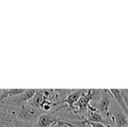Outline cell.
<instances>
[{
	"mask_svg": "<svg viewBox=\"0 0 128 127\" xmlns=\"http://www.w3.org/2000/svg\"><path fill=\"white\" fill-rule=\"evenodd\" d=\"M42 111L35 109L33 107L30 106L27 104H23L18 106L17 110L12 112V115L14 118L23 122L30 123L32 121H34L35 119H38L40 115H42Z\"/></svg>",
	"mask_w": 128,
	"mask_h": 127,
	"instance_id": "1",
	"label": "cell"
},
{
	"mask_svg": "<svg viewBox=\"0 0 128 127\" xmlns=\"http://www.w3.org/2000/svg\"><path fill=\"white\" fill-rule=\"evenodd\" d=\"M61 122L58 119L53 117L51 113H43L38 117L36 122V127H49L54 125H58Z\"/></svg>",
	"mask_w": 128,
	"mask_h": 127,
	"instance_id": "2",
	"label": "cell"
},
{
	"mask_svg": "<svg viewBox=\"0 0 128 127\" xmlns=\"http://www.w3.org/2000/svg\"><path fill=\"white\" fill-rule=\"evenodd\" d=\"M36 92L37 90H32V89H29V90H26L22 94L20 95L15 97L12 99V103H13L14 105L16 106H18L20 105H23L24 102H28L32 99L34 97V95L36 94Z\"/></svg>",
	"mask_w": 128,
	"mask_h": 127,
	"instance_id": "3",
	"label": "cell"
},
{
	"mask_svg": "<svg viewBox=\"0 0 128 127\" xmlns=\"http://www.w3.org/2000/svg\"><path fill=\"white\" fill-rule=\"evenodd\" d=\"M86 90H78V91H75V92H72L66 99H64L62 102H61L60 105H63V104H66L70 108L74 109V105L77 103L79 100V98L83 96V94L86 92Z\"/></svg>",
	"mask_w": 128,
	"mask_h": 127,
	"instance_id": "4",
	"label": "cell"
},
{
	"mask_svg": "<svg viewBox=\"0 0 128 127\" xmlns=\"http://www.w3.org/2000/svg\"><path fill=\"white\" fill-rule=\"evenodd\" d=\"M46 99V98L44 95L43 90H37L36 94L34 95L33 98H32L30 101L27 102L26 104L28 105H30V106L33 107V108L38 109V110H40L41 105H42V104L44 103Z\"/></svg>",
	"mask_w": 128,
	"mask_h": 127,
	"instance_id": "5",
	"label": "cell"
},
{
	"mask_svg": "<svg viewBox=\"0 0 128 127\" xmlns=\"http://www.w3.org/2000/svg\"><path fill=\"white\" fill-rule=\"evenodd\" d=\"M108 92L112 94V96L114 97L115 100L118 102V104L120 105V106L122 108V110L124 111V112L128 115V110H127L126 105L125 99H124L123 91L118 90V89H110Z\"/></svg>",
	"mask_w": 128,
	"mask_h": 127,
	"instance_id": "6",
	"label": "cell"
},
{
	"mask_svg": "<svg viewBox=\"0 0 128 127\" xmlns=\"http://www.w3.org/2000/svg\"><path fill=\"white\" fill-rule=\"evenodd\" d=\"M110 105H111V102H110V98L107 96H103L98 103V109L100 111V113L104 116V118H107L110 116Z\"/></svg>",
	"mask_w": 128,
	"mask_h": 127,
	"instance_id": "7",
	"label": "cell"
},
{
	"mask_svg": "<svg viewBox=\"0 0 128 127\" xmlns=\"http://www.w3.org/2000/svg\"><path fill=\"white\" fill-rule=\"evenodd\" d=\"M88 115H87V122H92V123H103L104 122V118L100 113H98V111L94 108V107H92L89 105L88 107Z\"/></svg>",
	"mask_w": 128,
	"mask_h": 127,
	"instance_id": "8",
	"label": "cell"
},
{
	"mask_svg": "<svg viewBox=\"0 0 128 127\" xmlns=\"http://www.w3.org/2000/svg\"><path fill=\"white\" fill-rule=\"evenodd\" d=\"M115 119L118 127H125L128 125V119L125 112H117Z\"/></svg>",
	"mask_w": 128,
	"mask_h": 127,
	"instance_id": "9",
	"label": "cell"
},
{
	"mask_svg": "<svg viewBox=\"0 0 128 127\" xmlns=\"http://www.w3.org/2000/svg\"><path fill=\"white\" fill-rule=\"evenodd\" d=\"M53 106H55V105H54L50 100L46 99L44 103L42 104V105H41L40 110L42 111V112H49V111L52 110Z\"/></svg>",
	"mask_w": 128,
	"mask_h": 127,
	"instance_id": "10",
	"label": "cell"
},
{
	"mask_svg": "<svg viewBox=\"0 0 128 127\" xmlns=\"http://www.w3.org/2000/svg\"><path fill=\"white\" fill-rule=\"evenodd\" d=\"M84 123L88 124L91 127H110V126H106L104 124H101V123H92V122H87V121H86Z\"/></svg>",
	"mask_w": 128,
	"mask_h": 127,
	"instance_id": "11",
	"label": "cell"
},
{
	"mask_svg": "<svg viewBox=\"0 0 128 127\" xmlns=\"http://www.w3.org/2000/svg\"><path fill=\"white\" fill-rule=\"evenodd\" d=\"M0 127H9V126H2V125H0Z\"/></svg>",
	"mask_w": 128,
	"mask_h": 127,
	"instance_id": "12",
	"label": "cell"
}]
</instances>
